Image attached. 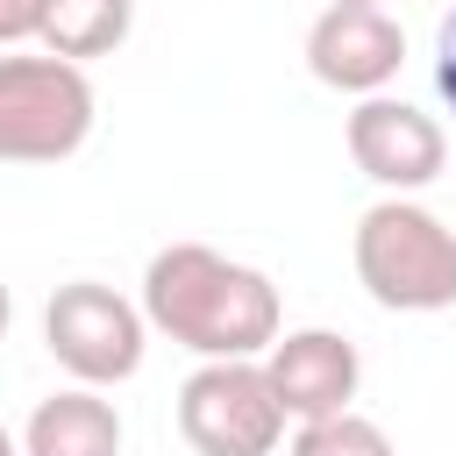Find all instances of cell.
Segmentation results:
<instances>
[{"label":"cell","mask_w":456,"mask_h":456,"mask_svg":"<svg viewBox=\"0 0 456 456\" xmlns=\"http://www.w3.org/2000/svg\"><path fill=\"white\" fill-rule=\"evenodd\" d=\"M285 456H399V449H392V435L378 420H363L356 406H342V413L299 420V435H292Z\"/></svg>","instance_id":"cell-11"},{"label":"cell","mask_w":456,"mask_h":456,"mask_svg":"<svg viewBox=\"0 0 456 456\" xmlns=\"http://www.w3.org/2000/svg\"><path fill=\"white\" fill-rule=\"evenodd\" d=\"M142 342H150L142 306L121 299L114 285H100V278H71L43 306V349L78 385H121V378H135L142 370Z\"/></svg>","instance_id":"cell-5"},{"label":"cell","mask_w":456,"mask_h":456,"mask_svg":"<svg viewBox=\"0 0 456 456\" xmlns=\"http://www.w3.org/2000/svg\"><path fill=\"white\" fill-rule=\"evenodd\" d=\"M142 321L200 363L264 356L278 342V285L256 264H235L207 242H171L142 271Z\"/></svg>","instance_id":"cell-1"},{"label":"cell","mask_w":456,"mask_h":456,"mask_svg":"<svg viewBox=\"0 0 456 456\" xmlns=\"http://www.w3.org/2000/svg\"><path fill=\"white\" fill-rule=\"evenodd\" d=\"M93 78L50 50H0V164H64L93 135Z\"/></svg>","instance_id":"cell-3"},{"label":"cell","mask_w":456,"mask_h":456,"mask_svg":"<svg viewBox=\"0 0 456 456\" xmlns=\"http://www.w3.org/2000/svg\"><path fill=\"white\" fill-rule=\"evenodd\" d=\"M21 456H121V413H114V399H100V385L50 392L28 413V428H21Z\"/></svg>","instance_id":"cell-9"},{"label":"cell","mask_w":456,"mask_h":456,"mask_svg":"<svg viewBox=\"0 0 456 456\" xmlns=\"http://www.w3.org/2000/svg\"><path fill=\"white\" fill-rule=\"evenodd\" d=\"M435 93H442V107L456 114V7L442 14V36H435Z\"/></svg>","instance_id":"cell-12"},{"label":"cell","mask_w":456,"mask_h":456,"mask_svg":"<svg viewBox=\"0 0 456 456\" xmlns=\"http://www.w3.org/2000/svg\"><path fill=\"white\" fill-rule=\"evenodd\" d=\"M7 321H14V292H7V278H0V335H7Z\"/></svg>","instance_id":"cell-14"},{"label":"cell","mask_w":456,"mask_h":456,"mask_svg":"<svg viewBox=\"0 0 456 456\" xmlns=\"http://www.w3.org/2000/svg\"><path fill=\"white\" fill-rule=\"evenodd\" d=\"M406 64V28L370 0H328L306 28V71L335 93H385Z\"/></svg>","instance_id":"cell-7"},{"label":"cell","mask_w":456,"mask_h":456,"mask_svg":"<svg viewBox=\"0 0 456 456\" xmlns=\"http://www.w3.org/2000/svg\"><path fill=\"white\" fill-rule=\"evenodd\" d=\"M349 256H356L363 292L392 314L456 306V228L442 214H428L420 200H406V192H385L378 207H363Z\"/></svg>","instance_id":"cell-2"},{"label":"cell","mask_w":456,"mask_h":456,"mask_svg":"<svg viewBox=\"0 0 456 456\" xmlns=\"http://www.w3.org/2000/svg\"><path fill=\"white\" fill-rule=\"evenodd\" d=\"M264 378H271L285 420H321V413H342L356 399L363 356L335 328H292V335H278L264 349Z\"/></svg>","instance_id":"cell-8"},{"label":"cell","mask_w":456,"mask_h":456,"mask_svg":"<svg viewBox=\"0 0 456 456\" xmlns=\"http://www.w3.org/2000/svg\"><path fill=\"white\" fill-rule=\"evenodd\" d=\"M0 456H21V442H14V435H7V428H0Z\"/></svg>","instance_id":"cell-15"},{"label":"cell","mask_w":456,"mask_h":456,"mask_svg":"<svg viewBox=\"0 0 456 456\" xmlns=\"http://www.w3.org/2000/svg\"><path fill=\"white\" fill-rule=\"evenodd\" d=\"M36 14H43V0H0V50L7 43H28L36 36Z\"/></svg>","instance_id":"cell-13"},{"label":"cell","mask_w":456,"mask_h":456,"mask_svg":"<svg viewBox=\"0 0 456 456\" xmlns=\"http://www.w3.org/2000/svg\"><path fill=\"white\" fill-rule=\"evenodd\" d=\"M342 142H349L356 171H363L370 185H385V192H420V185H435L442 164H449L442 121L420 114L413 100H392V93H363L356 114H349V128H342Z\"/></svg>","instance_id":"cell-6"},{"label":"cell","mask_w":456,"mask_h":456,"mask_svg":"<svg viewBox=\"0 0 456 456\" xmlns=\"http://www.w3.org/2000/svg\"><path fill=\"white\" fill-rule=\"evenodd\" d=\"M178 435L192 456H271L285 442V406L264 356H214L178 385Z\"/></svg>","instance_id":"cell-4"},{"label":"cell","mask_w":456,"mask_h":456,"mask_svg":"<svg viewBox=\"0 0 456 456\" xmlns=\"http://www.w3.org/2000/svg\"><path fill=\"white\" fill-rule=\"evenodd\" d=\"M370 7H385V0H370Z\"/></svg>","instance_id":"cell-16"},{"label":"cell","mask_w":456,"mask_h":456,"mask_svg":"<svg viewBox=\"0 0 456 456\" xmlns=\"http://www.w3.org/2000/svg\"><path fill=\"white\" fill-rule=\"evenodd\" d=\"M128 28H135V0H43V14H36V43L71 64L121 50Z\"/></svg>","instance_id":"cell-10"}]
</instances>
